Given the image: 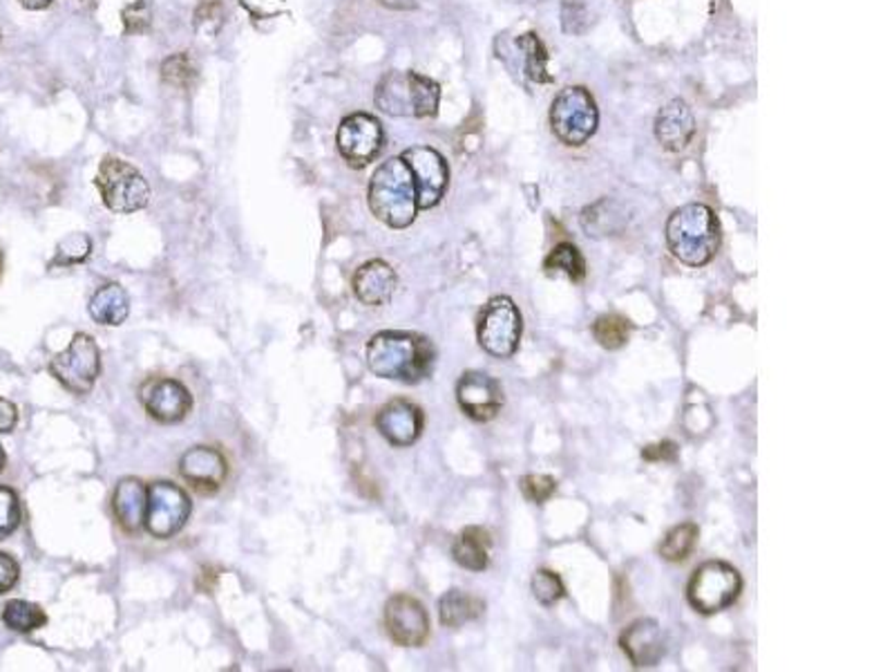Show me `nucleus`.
Returning a JSON list of instances; mask_svg holds the SVG:
<instances>
[{"mask_svg":"<svg viewBox=\"0 0 894 672\" xmlns=\"http://www.w3.org/2000/svg\"><path fill=\"white\" fill-rule=\"evenodd\" d=\"M365 354L367 366L376 377L401 384H418L428 379L437 362L434 343L428 337L403 330L373 334Z\"/></svg>","mask_w":894,"mask_h":672,"instance_id":"1","label":"nucleus"},{"mask_svg":"<svg viewBox=\"0 0 894 672\" xmlns=\"http://www.w3.org/2000/svg\"><path fill=\"white\" fill-rule=\"evenodd\" d=\"M667 247L689 267L710 264L720 249V224L712 207L684 204L669 215L667 222Z\"/></svg>","mask_w":894,"mask_h":672,"instance_id":"2","label":"nucleus"},{"mask_svg":"<svg viewBox=\"0 0 894 672\" xmlns=\"http://www.w3.org/2000/svg\"><path fill=\"white\" fill-rule=\"evenodd\" d=\"M367 204L392 229H405L416 220V182L403 157H392L373 170L367 187Z\"/></svg>","mask_w":894,"mask_h":672,"instance_id":"3","label":"nucleus"},{"mask_svg":"<svg viewBox=\"0 0 894 672\" xmlns=\"http://www.w3.org/2000/svg\"><path fill=\"white\" fill-rule=\"evenodd\" d=\"M441 85L418 72H390L376 87V106L392 117H434Z\"/></svg>","mask_w":894,"mask_h":672,"instance_id":"4","label":"nucleus"},{"mask_svg":"<svg viewBox=\"0 0 894 672\" xmlns=\"http://www.w3.org/2000/svg\"><path fill=\"white\" fill-rule=\"evenodd\" d=\"M599 113L593 95L582 85L563 87L550 106V128L567 146H584L597 130Z\"/></svg>","mask_w":894,"mask_h":672,"instance_id":"5","label":"nucleus"},{"mask_svg":"<svg viewBox=\"0 0 894 672\" xmlns=\"http://www.w3.org/2000/svg\"><path fill=\"white\" fill-rule=\"evenodd\" d=\"M742 592L740 571L725 561H707L695 567L689 586L687 599L691 608L700 614H718L731 608Z\"/></svg>","mask_w":894,"mask_h":672,"instance_id":"6","label":"nucleus"},{"mask_svg":"<svg viewBox=\"0 0 894 672\" xmlns=\"http://www.w3.org/2000/svg\"><path fill=\"white\" fill-rule=\"evenodd\" d=\"M524 319L510 296H492L477 319V339L484 352L494 358H510L520 350Z\"/></svg>","mask_w":894,"mask_h":672,"instance_id":"7","label":"nucleus"},{"mask_svg":"<svg viewBox=\"0 0 894 672\" xmlns=\"http://www.w3.org/2000/svg\"><path fill=\"white\" fill-rule=\"evenodd\" d=\"M94 182L102 191L104 204L115 213H136L151 202V187L144 175L119 157H106Z\"/></svg>","mask_w":894,"mask_h":672,"instance_id":"8","label":"nucleus"},{"mask_svg":"<svg viewBox=\"0 0 894 672\" xmlns=\"http://www.w3.org/2000/svg\"><path fill=\"white\" fill-rule=\"evenodd\" d=\"M52 377L72 394H87L102 375V352L90 334H74L68 350L59 352L50 362Z\"/></svg>","mask_w":894,"mask_h":672,"instance_id":"9","label":"nucleus"},{"mask_svg":"<svg viewBox=\"0 0 894 672\" xmlns=\"http://www.w3.org/2000/svg\"><path fill=\"white\" fill-rule=\"evenodd\" d=\"M191 498L181 486L172 482H155L148 486L146 529L159 541L177 535L191 518Z\"/></svg>","mask_w":894,"mask_h":672,"instance_id":"10","label":"nucleus"},{"mask_svg":"<svg viewBox=\"0 0 894 672\" xmlns=\"http://www.w3.org/2000/svg\"><path fill=\"white\" fill-rule=\"evenodd\" d=\"M336 144L351 168H365L381 155L385 146L383 123L367 113L345 117L338 128Z\"/></svg>","mask_w":894,"mask_h":672,"instance_id":"11","label":"nucleus"},{"mask_svg":"<svg viewBox=\"0 0 894 672\" xmlns=\"http://www.w3.org/2000/svg\"><path fill=\"white\" fill-rule=\"evenodd\" d=\"M401 157L407 162L414 175L418 211L434 209L445 198L450 185V168L445 157L430 146H412Z\"/></svg>","mask_w":894,"mask_h":672,"instance_id":"12","label":"nucleus"},{"mask_svg":"<svg viewBox=\"0 0 894 672\" xmlns=\"http://www.w3.org/2000/svg\"><path fill=\"white\" fill-rule=\"evenodd\" d=\"M385 627L394 644L403 648H418L430 637V616L418 599L396 594L385 605Z\"/></svg>","mask_w":894,"mask_h":672,"instance_id":"13","label":"nucleus"},{"mask_svg":"<svg viewBox=\"0 0 894 672\" xmlns=\"http://www.w3.org/2000/svg\"><path fill=\"white\" fill-rule=\"evenodd\" d=\"M141 403L159 424H179L193 411V397L183 384L168 377H155L141 386Z\"/></svg>","mask_w":894,"mask_h":672,"instance_id":"14","label":"nucleus"},{"mask_svg":"<svg viewBox=\"0 0 894 672\" xmlns=\"http://www.w3.org/2000/svg\"><path fill=\"white\" fill-rule=\"evenodd\" d=\"M456 401L461 411L475 422H492L503 409V390L497 379L486 373H463L456 384Z\"/></svg>","mask_w":894,"mask_h":672,"instance_id":"15","label":"nucleus"},{"mask_svg":"<svg viewBox=\"0 0 894 672\" xmlns=\"http://www.w3.org/2000/svg\"><path fill=\"white\" fill-rule=\"evenodd\" d=\"M422 426H426L422 411L407 399H392L379 411V415H376V428H379V433L392 446H398V448H405L418 441Z\"/></svg>","mask_w":894,"mask_h":672,"instance_id":"16","label":"nucleus"},{"mask_svg":"<svg viewBox=\"0 0 894 672\" xmlns=\"http://www.w3.org/2000/svg\"><path fill=\"white\" fill-rule=\"evenodd\" d=\"M179 473L200 493H215L228 475V462L217 448L195 446L181 456Z\"/></svg>","mask_w":894,"mask_h":672,"instance_id":"17","label":"nucleus"},{"mask_svg":"<svg viewBox=\"0 0 894 672\" xmlns=\"http://www.w3.org/2000/svg\"><path fill=\"white\" fill-rule=\"evenodd\" d=\"M620 646L633 668H653L665 655V633L655 618H637L622 633Z\"/></svg>","mask_w":894,"mask_h":672,"instance_id":"18","label":"nucleus"},{"mask_svg":"<svg viewBox=\"0 0 894 672\" xmlns=\"http://www.w3.org/2000/svg\"><path fill=\"white\" fill-rule=\"evenodd\" d=\"M354 294L362 305L383 307L388 305L398 287V276L394 267L385 260H369L360 264L351 281Z\"/></svg>","mask_w":894,"mask_h":672,"instance_id":"19","label":"nucleus"},{"mask_svg":"<svg viewBox=\"0 0 894 672\" xmlns=\"http://www.w3.org/2000/svg\"><path fill=\"white\" fill-rule=\"evenodd\" d=\"M695 134V119L687 102L674 99L655 117V138L669 153L684 151Z\"/></svg>","mask_w":894,"mask_h":672,"instance_id":"20","label":"nucleus"},{"mask_svg":"<svg viewBox=\"0 0 894 672\" xmlns=\"http://www.w3.org/2000/svg\"><path fill=\"white\" fill-rule=\"evenodd\" d=\"M112 509H115L119 524L128 533H139L146 527L148 486L136 478H123L115 488Z\"/></svg>","mask_w":894,"mask_h":672,"instance_id":"21","label":"nucleus"},{"mask_svg":"<svg viewBox=\"0 0 894 672\" xmlns=\"http://www.w3.org/2000/svg\"><path fill=\"white\" fill-rule=\"evenodd\" d=\"M492 538L484 527H465L452 545L454 561L469 571H484L490 565Z\"/></svg>","mask_w":894,"mask_h":672,"instance_id":"22","label":"nucleus"},{"mask_svg":"<svg viewBox=\"0 0 894 672\" xmlns=\"http://www.w3.org/2000/svg\"><path fill=\"white\" fill-rule=\"evenodd\" d=\"M90 317L108 328H117L121 323H126L128 314H130V298L128 292L119 285V283H110L99 287L94 292V296L90 298Z\"/></svg>","mask_w":894,"mask_h":672,"instance_id":"23","label":"nucleus"},{"mask_svg":"<svg viewBox=\"0 0 894 672\" xmlns=\"http://www.w3.org/2000/svg\"><path fill=\"white\" fill-rule=\"evenodd\" d=\"M486 610V603L463 590H450L439 601V618L445 627H461L469 621H477Z\"/></svg>","mask_w":894,"mask_h":672,"instance_id":"24","label":"nucleus"},{"mask_svg":"<svg viewBox=\"0 0 894 672\" xmlns=\"http://www.w3.org/2000/svg\"><path fill=\"white\" fill-rule=\"evenodd\" d=\"M544 269L548 276H567L573 283H582L586 279V260L573 243L557 245L544 260Z\"/></svg>","mask_w":894,"mask_h":672,"instance_id":"25","label":"nucleus"},{"mask_svg":"<svg viewBox=\"0 0 894 672\" xmlns=\"http://www.w3.org/2000/svg\"><path fill=\"white\" fill-rule=\"evenodd\" d=\"M516 48L524 57V74L535 83H550L552 76L548 74V52L544 48L541 38L535 32H528L516 38Z\"/></svg>","mask_w":894,"mask_h":672,"instance_id":"26","label":"nucleus"},{"mask_svg":"<svg viewBox=\"0 0 894 672\" xmlns=\"http://www.w3.org/2000/svg\"><path fill=\"white\" fill-rule=\"evenodd\" d=\"M700 529L695 522H682L667 531L660 543V556L669 563H682L695 550Z\"/></svg>","mask_w":894,"mask_h":672,"instance_id":"27","label":"nucleus"},{"mask_svg":"<svg viewBox=\"0 0 894 672\" xmlns=\"http://www.w3.org/2000/svg\"><path fill=\"white\" fill-rule=\"evenodd\" d=\"M3 623L10 627V630L27 635V633L38 630V627L47 623V614L36 603L14 599V601H8L3 608Z\"/></svg>","mask_w":894,"mask_h":672,"instance_id":"28","label":"nucleus"},{"mask_svg":"<svg viewBox=\"0 0 894 672\" xmlns=\"http://www.w3.org/2000/svg\"><path fill=\"white\" fill-rule=\"evenodd\" d=\"M593 337L604 350H620L629 343L631 323L620 314H601L593 323Z\"/></svg>","mask_w":894,"mask_h":672,"instance_id":"29","label":"nucleus"},{"mask_svg":"<svg viewBox=\"0 0 894 672\" xmlns=\"http://www.w3.org/2000/svg\"><path fill=\"white\" fill-rule=\"evenodd\" d=\"M533 597L537 599V603H541L544 608L557 605L563 597H567V588H563V580L559 578V574H555L552 569H537L533 576Z\"/></svg>","mask_w":894,"mask_h":672,"instance_id":"30","label":"nucleus"},{"mask_svg":"<svg viewBox=\"0 0 894 672\" xmlns=\"http://www.w3.org/2000/svg\"><path fill=\"white\" fill-rule=\"evenodd\" d=\"M162 76L172 87H181V90L191 87L193 81L198 79V66L186 52H179V55L164 61Z\"/></svg>","mask_w":894,"mask_h":672,"instance_id":"31","label":"nucleus"},{"mask_svg":"<svg viewBox=\"0 0 894 672\" xmlns=\"http://www.w3.org/2000/svg\"><path fill=\"white\" fill-rule=\"evenodd\" d=\"M21 518L23 511L16 491H12L10 486H0V541H5V538H10L19 529Z\"/></svg>","mask_w":894,"mask_h":672,"instance_id":"32","label":"nucleus"},{"mask_svg":"<svg viewBox=\"0 0 894 672\" xmlns=\"http://www.w3.org/2000/svg\"><path fill=\"white\" fill-rule=\"evenodd\" d=\"M90 249H92V243H90V238L85 234H72L59 245L57 256L52 260V267H57V264H65V267L68 264H79L90 256Z\"/></svg>","mask_w":894,"mask_h":672,"instance_id":"33","label":"nucleus"},{"mask_svg":"<svg viewBox=\"0 0 894 672\" xmlns=\"http://www.w3.org/2000/svg\"><path fill=\"white\" fill-rule=\"evenodd\" d=\"M522 491H524V496L531 503L544 505L546 500H550L555 496L557 482H555V478H550L546 473H531V475L522 478Z\"/></svg>","mask_w":894,"mask_h":672,"instance_id":"34","label":"nucleus"},{"mask_svg":"<svg viewBox=\"0 0 894 672\" xmlns=\"http://www.w3.org/2000/svg\"><path fill=\"white\" fill-rule=\"evenodd\" d=\"M561 23L569 34H584L588 27V10L582 0H563Z\"/></svg>","mask_w":894,"mask_h":672,"instance_id":"35","label":"nucleus"},{"mask_svg":"<svg viewBox=\"0 0 894 672\" xmlns=\"http://www.w3.org/2000/svg\"><path fill=\"white\" fill-rule=\"evenodd\" d=\"M224 23V8H222V0H202V5L198 10V19L195 25L202 34L213 36Z\"/></svg>","mask_w":894,"mask_h":672,"instance_id":"36","label":"nucleus"},{"mask_svg":"<svg viewBox=\"0 0 894 672\" xmlns=\"http://www.w3.org/2000/svg\"><path fill=\"white\" fill-rule=\"evenodd\" d=\"M151 19H153V12H151L148 0H136V3H132V5H128L123 10V25H126L128 34L146 32L148 25H151Z\"/></svg>","mask_w":894,"mask_h":672,"instance_id":"37","label":"nucleus"},{"mask_svg":"<svg viewBox=\"0 0 894 672\" xmlns=\"http://www.w3.org/2000/svg\"><path fill=\"white\" fill-rule=\"evenodd\" d=\"M19 576H21L19 563L12 556L0 552V594L10 592L19 582Z\"/></svg>","mask_w":894,"mask_h":672,"instance_id":"38","label":"nucleus"},{"mask_svg":"<svg viewBox=\"0 0 894 672\" xmlns=\"http://www.w3.org/2000/svg\"><path fill=\"white\" fill-rule=\"evenodd\" d=\"M642 458L646 462H674L678 458V446L669 439L660 444H651L642 451Z\"/></svg>","mask_w":894,"mask_h":672,"instance_id":"39","label":"nucleus"},{"mask_svg":"<svg viewBox=\"0 0 894 672\" xmlns=\"http://www.w3.org/2000/svg\"><path fill=\"white\" fill-rule=\"evenodd\" d=\"M19 422V411L14 403L5 397H0V433H12Z\"/></svg>","mask_w":894,"mask_h":672,"instance_id":"40","label":"nucleus"},{"mask_svg":"<svg viewBox=\"0 0 894 672\" xmlns=\"http://www.w3.org/2000/svg\"><path fill=\"white\" fill-rule=\"evenodd\" d=\"M379 3L388 10H396V12H409L416 10L420 5V0H379Z\"/></svg>","mask_w":894,"mask_h":672,"instance_id":"41","label":"nucleus"},{"mask_svg":"<svg viewBox=\"0 0 894 672\" xmlns=\"http://www.w3.org/2000/svg\"><path fill=\"white\" fill-rule=\"evenodd\" d=\"M52 3H55V0H21V5L27 8V10H45V8H50Z\"/></svg>","mask_w":894,"mask_h":672,"instance_id":"42","label":"nucleus"},{"mask_svg":"<svg viewBox=\"0 0 894 672\" xmlns=\"http://www.w3.org/2000/svg\"><path fill=\"white\" fill-rule=\"evenodd\" d=\"M5 469V451H3V444H0V471Z\"/></svg>","mask_w":894,"mask_h":672,"instance_id":"43","label":"nucleus"},{"mask_svg":"<svg viewBox=\"0 0 894 672\" xmlns=\"http://www.w3.org/2000/svg\"><path fill=\"white\" fill-rule=\"evenodd\" d=\"M0 276H3V254H0Z\"/></svg>","mask_w":894,"mask_h":672,"instance_id":"44","label":"nucleus"}]
</instances>
